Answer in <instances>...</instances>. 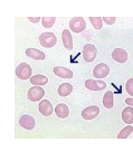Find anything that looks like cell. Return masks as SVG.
<instances>
[{"mask_svg": "<svg viewBox=\"0 0 133 151\" xmlns=\"http://www.w3.org/2000/svg\"><path fill=\"white\" fill-rule=\"evenodd\" d=\"M32 67L27 63H22L16 67V75L20 80H29L32 76Z\"/></svg>", "mask_w": 133, "mask_h": 151, "instance_id": "6da1fadb", "label": "cell"}, {"mask_svg": "<svg viewBox=\"0 0 133 151\" xmlns=\"http://www.w3.org/2000/svg\"><path fill=\"white\" fill-rule=\"evenodd\" d=\"M83 58L86 63H92L93 60H95L96 54H97V49L94 45L92 44H86L84 45V48H83Z\"/></svg>", "mask_w": 133, "mask_h": 151, "instance_id": "7a4b0ae2", "label": "cell"}, {"mask_svg": "<svg viewBox=\"0 0 133 151\" xmlns=\"http://www.w3.org/2000/svg\"><path fill=\"white\" fill-rule=\"evenodd\" d=\"M56 42H57V39H56V36L54 35L53 32H43L39 36V43L45 48L53 47L54 45L56 44Z\"/></svg>", "mask_w": 133, "mask_h": 151, "instance_id": "3957f363", "label": "cell"}, {"mask_svg": "<svg viewBox=\"0 0 133 151\" xmlns=\"http://www.w3.org/2000/svg\"><path fill=\"white\" fill-rule=\"evenodd\" d=\"M69 28L72 32L80 34V32H84V29L86 28V22L84 20V18L82 17H74L70 22H69Z\"/></svg>", "mask_w": 133, "mask_h": 151, "instance_id": "277c9868", "label": "cell"}, {"mask_svg": "<svg viewBox=\"0 0 133 151\" xmlns=\"http://www.w3.org/2000/svg\"><path fill=\"white\" fill-rule=\"evenodd\" d=\"M45 95V91L40 86H32L28 90L27 97L32 101V102H38L39 100H42Z\"/></svg>", "mask_w": 133, "mask_h": 151, "instance_id": "5b68a950", "label": "cell"}, {"mask_svg": "<svg viewBox=\"0 0 133 151\" xmlns=\"http://www.w3.org/2000/svg\"><path fill=\"white\" fill-rule=\"evenodd\" d=\"M109 73H110V67L105 63L97 64L93 70V76H95L96 78H104L109 75Z\"/></svg>", "mask_w": 133, "mask_h": 151, "instance_id": "8992f818", "label": "cell"}, {"mask_svg": "<svg viewBox=\"0 0 133 151\" xmlns=\"http://www.w3.org/2000/svg\"><path fill=\"white\" fill-rule=\"evenodd\" d=\"M100 113V109L96 105H91V106H87L83 110L82 112V118L84 120H93L95 119L96 116Z\"/></svg>", "mask_w": 133, "mask_h": 151, "instance_id": "52a82bcc", "label": "cell"}, {"mask_svg": "<svg viewBox=\"0 0 133 151\" xmlns=\"http://www.w3.org/2000/svg\"><path fill=\"white\" fill-rule=\"evenodd\" d=\"M85 87L90 91H102L106 87V83L103 81H93V80H86Z\"/></svg>", "mask_w": 133, "mask_h": 151, "instance_id": "ba28073f", "label": "cell"}, {"mask_svg": "<svg viewBox=\"0 0 133 151\" xmlns=\"http://www.w3.org/2000/svg\"><path fill=\"white\" fill-rule=\"evenodd\" d=\"M112 58L117 62V63H125L128 60L129 56L125 49L122 48H115L112 52Z\"/></svg>", "mask_w": 133, "mask_h": 151, "instance_id": "9c48e42d", "label": "cell"}, {"mask_svg": "<svg viewBox=\"0 0 133 151\" xmlns=\"http://www.w3.org/2000/svg\"><path fill=\"white\" fill-rule=\"evenodd\" d=\"M19 124L22 125L24 129L26 130H32L35 128V119L32 118V115H28V114H25L20 116L19 119Z\"/></svg>", "mask_w": 133, "mask_h": 151, "instance_id": "30bf717a", "label": "cell"}, {"mask_svg": "<svg viewBox=\"0 0 133 151\" xmlns=\"http://www.w3.org/2000/svg\"><path fill=\"white\" fill-rule=\"evenodd\" d=\"M38 110L44 116H49L50 114L53 113V105L48 100H43V101L39 102Z\"/></svg>", "mask_w": 133, "mask_h": 151, "instance_id": "8fae6325", "label": "cell"}, {"mask_svg": "<svg viewBox=\"0 0 133 151\" xmlns=\"http://www.w3.org/2000/svg\"><path fill=\"white\" fill-rule=\"evenodd\" d=\"M26 55L28 57H30L32 60H43L46 58V55L44 52L39 50V49L36 48H28L26 49Z\"/></svg>", "mask_w": 133, "mask_h": 151, "instance_id": "7c38bea8", "label": "cell"}, {"mask_svg": "<svg viewBox=\"0 0 133 151\" xmlns=\"http://www.w3.org/2000/svg\"><path fill=\"white\" fill-rule=\"evenodd\" d=\"M55 75L59 76L62 78H72L73 77V72L66 67H62V66H57L53 70Z\"/></svg>", "mask_w": 133, "mask_h": 151, "instance_id": "4fadbf2b", "label": "cell"}, {"mask_svg": "<svg viewBox=\"0 0 133 151\" xmlns=\"http://www.w3.org/2000/svg\"><path fill=\"white\" fill-rule=\"evenodd\" d=\"M62 40H63L64 47L67 50L73 49V38H72V35H70L69 30H67V29L63 30V32H62Z\"/></svg>", "mask_w": 133, "mask_h": 151, "instance_id": "5bb4252c", "label": "cell"}, {"mask_svg": "<svg viewBox=\"0 0 133 151\" xmlns=\"http://www.w3.org/2000/svg\"><path fill=\"white\" fill-rule=\"evenodd\" d=\"M55 113L56 115L60 118V119H65V118H67L69 114V110H68V106L64 104V103H60L58 104L56 108H55Z\"/></svg>", "mask_w": 133, "mask_h": 151, "instance_id": "9a60e30c", "label": "cell"}, {"mask_svg": "<svg viewBox=\"0 0 133 151\" xmlns=\"http://www.w3.org/2000/svg\"><path fill=\"white\" fill-rule=\"evenodd\" d=\"M122 120L124 123L132 124L133 123V109L128 106V108L123 109L122 111Z\"/></svg>", "mask_w": 133, "mask_h": 151, "instance_id": "2e32d148", "label": "cell"}, {"mask_svg": "<svg viewBox=\"0 0 133 151\" xmlns=\"http://www.w3.org/2000/svg\"><path fill=\"white\" fill-rule=\"evenodd\" d=\"M73 92V86H72V84H69V83H63V84H60L58 87V94L59 96H68L69 94Z\"/></svg>", "mask_w": 133, "mask_h": 151, "instance_id": "e0dca14e", "label": "cell"}, {"mask_svg": "<svg viewBox=\"0 0 133 151\" xmlns=\"http://www.w3.org/2000/svg\"><path fill=\"white\" fill-rule=\"evenodd\" d=\"M30 83L32 85L40 86V85H46L48 83V78L45 75H35L30 77Z\"/></svg>", "mask_w": 133, "mask_h": 151, "instance_id": "ac0fdd59", "label": "cell"}, {"mask_svg": "<svg viewBox=\"0 0 133 151\" xmlns=\"http://www.w3.org/2000/svg\"><path fill=\"white\" fill-rule=\"evenodd\" d=\"M103 105L106 109L113 108V93L111 91H107L103 97Z\"/></svg>", "mask_w": 133, "mask_h": 151, "instance_id": "d6986e66", "label": "cell"}, {"mask_svg": "<svg viewBox=\"0 0 133 151\" xmlns=\"http://www.w3.org/2000/svg\"><path fill=\"white\" fill-rule=\"evenodd\" d=\"M132 132H133V128L129 124L128 127H125L124 129L121 130V132L117 134V139H127Z\"/></svg>", "mask_w": 133, "mask_h": 151, "instance_id": "ffe728a7", "label": "cell"}, {"mask_svg": "<svg viewBox=\"0 0 133 151\" xmlns=\"http://www.w3.org/2000/svg\"><path fill=\"white\" fill-rule=\"evenodd\" d=\"M90 22L92 24V26L100 30L102 29V26H103V22H102V18L101 17H90Z\"/></svg>", "mask_w": 133, "mask_h": 151, "instance_id": "44dd1931", "label": "cell"}, {"mask_svg": "<svg viewBox=\"0 0 133 151\" xmlns=\"http://www.w3.org/2000/svg\"><path fill=\"white\" fill-rule=\"evenodd\" d=\"M56 22V18L55 17H43L42 18V24L45 28H50L53 27V25Z\"/></svg>", "mask_w": 133, "mask_h": 151, "instance_id": "7402d4cb", "label": "cell"}, {"mask_svg": "<svg viewBox=\"0 0 133 151\" xmlns=\"http://www.w3.org/2000/svg\"><path fill=\"white\" fill-rule=\"evenodd\" d=\"M125 90L129 93V95L133 96V78H130L125 84Z\"/></svg>", "mask_w": 133, "mask_h": 151, "instance_id": "603a6c76", "label": "cell"}, {"mask_svg": "<svg viewBox=\"0 0 133 151\" xmlns=\"http://www.w3.org/2000/svg\"><path fill=\"white\" fill-rule=\"evenodd\" d=\"M116 20L115 17H103V22H106L107 25H113Z\"/></svg>", "mask_w": 133, "mask_h": 151, "instance_id": "cb8c5ba5", "label": "cell"}, {"mask_svg": "<svg viewBox=\"0 0 133 151\" xmlns=\"http://www.w3.org/2000/svg\"><path fill=\"white\" fill-rule=\"evenodd\" d=\"M39 17H28V20L30 22H39Z\"/></svg>", "mask_w": 133, "mask_h": 151, "instance_id": "d4e9b609", "label": "cell"}, {"mask_svg": "<svg viewBox=\"0 0 133 151\" xmlns=\"http://www.w3.org/2000/svg\"><path fill=\"white\" fill-rule=\"evenodd\" d=\"M125 103L128 104L129 106H133V99H132V97H130V99H127V100H125Z\"/></svg>", "mask_w": 133, "mask_h": 151, "instance_id": "484cf974", "label": "cell"}]
</instances>
